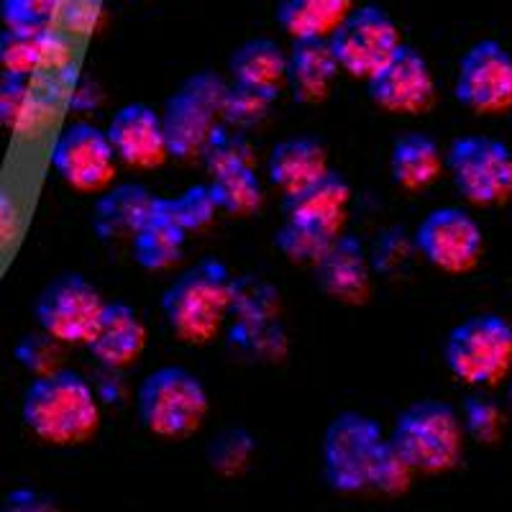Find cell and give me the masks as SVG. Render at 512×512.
I'll return each instance as SVG.
<instances>
[{
    "label": "cell",
    "mask_w": 512,
    "mask_h": 512,
    "mask_svg": "<svg viewBox=\"0 0 512 512\" xmlns=\"http://www.w3.org/2000/svg\"><path fill=\"white\" fill-rule=\"evenodd\" d=\"M21 420L49 446H82L100 431V402L75 369L34 377L21 402Z\"/></svg>",
    "instance_id": "obj_1"
},
{
    "label": "cell",
    "mask_w": 512,
    "mask_h": 512,
    "mask_svg": "<svg viewBox=\"0 0 512 512\" xmlns=\"http://www.w3.org/2000/svg\"><path fill=\"white\" fill-rule=\"evenodd\" d=\"M233 305L236 280L216 256L185 269L162 295L164 323L187 346L210 344L221 333Z\"/></svg>",
    "instance_id": "obj_2"
},
{
    "label": "cell",
    "mask_w": 512,
    "mask_h": 512,
    "mask_svg": "<svg viewBox=\"0 0 512 512\" xmlns=\"http://www.w3.org/2000/svg\"><path fill=\"white\" fill-rule=\"evenodd\" d=\"M464 438L459 410L433 397L402 410L390 433L397 451L420 474H446L456 469L464 456Z\"/></svg>",
    "instance_id": "obj_3"
},
{
    "label": "cell",
    "mask_w": 512,
    "mask_h": 512,
    "mask_svg": "<svg viewBox=\"0 0 512 512\" xmlns=\"http://www.w3.org/2000/svg\"><path fill=\"white\" fill-rule=\"evenodd\" d=\"M136 410L141 425L152 436L177 441L200 431L208 418L210 397L198 374L167 364L141 379Z\"/></svg>",
    "instance_id": "obj_4"
},
{
    "label": "cell",
    "mask_w": 512,
    "mask_h": 512,
    "mask_svg": "<svg viewBox=\"0 0 512 512\" xmlns=\"http://www.w3.org/2000/svg\"><path fill=\"white\" fill-rule=\"evenodd\" d=\"M448 372L487 390L512 372V323L500 313H477L456 323L443 344Z\"/></svg>",
    "instance_id": "obj_5"
},
{
    "label": "cell",
    "mask_w": 512,
    "mask_h": 512,
    "mask_svg": "<svg viewBox=\"0 0 512 512\" xmlns=\"http://www.w3.org/2000/svg\"><path fill=\"white\" fill-rule=\"evenodd\" d=\"M228 93V82L216 72H198L187 77L169 95L162 111L164 136L169 157L190 162L200 157L213 128L221 123V108Z\"/></svg>",
    "instance_id": "obj_6"
},
{
    "label": "cell",
    "mask_w": 512,
    "mask_h": 512,
    "mask_svg": "<svg viewBox=\"0 0 512 512\" xmlns=\"http://www.w3.org/2000/svg\"><path fill=\"white\" fill-rule=\"evenodd\" d=\"M446 169L466 203L489 208L512 198V149L502 139L459 136L448 146Z\"/></svg>",
    "instance_id": "obj_7"
},
{
    "label": "cell",
    "mask_w": 512,
    "mask_h": 512,
    "mask_svg": "<svg viewBox=\"0 0 512 512\" xmlns=\"http://www.w3.org/2000/svg\"><path fill=\"white\" fill-rule=\"evenodd\" d=\"M387 441L382 425L356 410L338 413L323 433V474L328 487L341 495L369 489V472Z\"/></svg>",
    "instance_id": "obj_8"
},
{
    "label": "cell",
    "mask_w": 512,
    "mask_h": 512,
    "mask_svg": "<svg viewBox=\"0 0 512 512\" xmlns=\"http://www.w3.org/2000/svg\"><path fill=\"white\" fill-rule=\"evenodd\" d=\"M338 70L367 82L400 49V29L379 6H359L328 39Z\"/></svg>",
    "instance_id": "obj_9"
},
{
    "label": "cell",
    "mask_w": 512,
    "mask_h": 512,
    "mask_svg": "<svg viewBox=\"0 0 512 512\" xmlns=\"http://www.w3.org/2000/svg\"><path fill=\"white\" fill-rule=\"evenodd\" d=\"M103 295L82 274L67 272L49 282L36 297V320L59 344L85 346L103 313Z\"/></svg>",
    "instance_id": "obj_10"
},
{
    "label": "cell",
    "mask_w": 512,
    "mask_h": 512,
    "mask_svg": "<svg viewBox=\"0 0 512 512\" xmlns=\"http://www.w3.org/2000/svg\"><path fill=\"white\" fill-rule=\"evenodd\" d=\"M415 249L446 274L472 272L484 254V231L477 218L459 205L431 210L415 228Z\"/></svg>",
    "instance_id": "obj_11"
},
{
    "label": "cell",
    "mask_w": 512,
    "mask_h": 512,
    "mask_svg": "<svg viewBox=\"0 0 512 512\" xmlns=\"http://www.w3.org/2000/svg\"><path fill=\"white\" fill-rule=\"evenodd\" d=\"M52 169L77 192H103L118 172V157L103 128L88 121L70 123L57 136L49 154Z\"/></svg>",
    "instance_id": "obj_12"
},
{
    "label": "cell",
    "mask_w": 512,
    "mask_h": 512,
    "mask_svg": "<svg viewBox=\"0 0 512 512\" xmlns=\"http://www.w3.org/2000/svg\"><path fill=\"white\" fill-rule=\"evenodd\" d=\"M454 95L479 116L512 111V54L497 39L466 49L454 80Z\"/></svg>",
    "instance_id": "obj_13"
},
{
    "label": "cell",
    "mask_w": 512,
    "mask_h": 512,
    "mask_svg": "<svg viewBox=\"0 0 512 512\" xmlns=\"http://www.w3.org/2000/svg\"><path fill=\"white\" fill-rule=\"evenodd\" d=\"M369 98L397 116H423L436 103V77L418 49L400 44L382 70L367 80Z\"/></svg>",
    "instance_id": "obj_14"
},
{
    "label": "cell",
    "mask_w": 512,
    "mask_h": 512,
    "mask_svg": "<svg viewBox=\"0 0 512 512\" xmlns=\"http://www.w3.org/2000/svg\"><path fill=\"white\" fill-rule=\"evenodd\" d=\"M118 162L134 169H157L169 159L162 113L146 103H126L105 128Z\"/></svg>",
    "instance_id": "obj_15"
},
{
    "label": "cell",
    "mask_w": 512,
    "mask_h": 512,
    "mask_svg": "<svg viewBox=\"0 0 512 512\" xmlns=\"http://www.w3.org/2000/svg\"><path fill=\"white\" fill-rule=\"evenodd\" d=\"M85 346L100 367L111 372L134 367L146 349L144 320L128 303H121V300L105 303L98 326Z\"/></svg>",
    "instance_id": "obj_16"
},
{
    "label": "cell",
    "mask_w": 512,
    "mask_h": 512,
    "mask_svg": "<svg viewBox=\"0 0 512 512\" xmlns=\"http://www.w3.org/2000/svg\"><path fill=\"white\" fill-rule=\"evenodd\" d=\"M320 290L346 305H359L372 290V272L364 244L356 236L341 233L315 264Z\"/></svg>",
    "instance_id": "obj_17"
},
{
    "label": "cell",
    "mask_w": 512,
    "mask_h": 512,
    "mask_svg": "<svg viewBox=\"0 0 512 512\" xmlns=\"http://www.w3.org/2000/svg\"><path fill=\"white\" fill-rule=\"evenodd\" d=\"M70 57V39L57 31V26L47 31H0V72L3 75L31 80L36 72L62 67L64 62H70Z\"/></svg>",
    "instance_id": "obj_18"
},
{
    "label": "cell",
    "mask_w": 512,
    "mask_h": 512,
    "mask_svg": "<svg viewBox=\"0 0 512 512\" xmlns=\"http://www.w3.org/2000/svg\"><path fill=\"white\" fill-rule=\"evenodd\" d=\"M349 205L351 185L344 175L331 169L305 190L285 195V218L308 223L331 236H341L349 218Z\"/></svg>",
    "instance_id": "obj_19"
},
{
    "label": "cell",
    "mask_w": 512,
    "mask_h": 512,
    "mask_svg": "<svg viewBox=\"0 0 512 512\" xmlns=\"http://www.w3.org/2000/svg\"><path fill=\"white\" fill-rule=\"evenodd\" d=\"M338 62L328 39H295L287 52V88L297 103L315 105L331 95Z\"/></svg>",
    "instance_id": "obj_20"
},
{
    "label": "cell",
    "mask_w": 512,
    "mask_h": 512,
    "mask_svg": "<svg viewBox=\"0 0 512 512\" xmlns=\"http://www.w3.org/2000/svg\"><path fill=\"white\" fill-rule=\"evenodd\" d=\"M331 172L328 149L315 136H290L272 146L267 159V177L285 195L305 190Z\"/></svg>",
    "instance_id": "obj_21"
},
{
    "label": "cell",
    "mask_w": 512,
    "mask_h": 512,
    "mask_svg": "<svg viewBox=\"0 0 512 512\" xmlns=\"http://www.w3.org/2000/svg\"><path fill=\"white\" fill-rule=\"evenodd\" d=\"M185 244L187 231L169 208V198L157 195L149 216L141 221V226L131 236L134 259L149 272H164V269L175 267L180 262Z\"/></svg>",
    "instance_id": "obj_22"
},
{
    "label": "cell",
    "mask_w": 512,
    "mask_h": 512,
    "mask_svg": "<svg viewBox=\"0 0 512 512\" xmlns=\"http://www.w3.org/2000/svg\"><path fill=\"white\" fill-rule=\"evenodd\" d=\"M154 198L152 190L139 182H123V185L108 187L98 198L93 210V228L103 241L113 239H131L136 228L141 226L149 210H152Z\"/></svg>",
    "instance_id": "obj_23"
},
{
    "label": "cell",
    "mask_w": 512,
    "mask_h": 512,
    "mask_svg": "<svg viewBox=\"0 0 512 512\" xmlns=\"http://www.w3.org/2000/svg\"><path fill=\"white\" fill-rule=\"evenodd\" d=\"M446 169V154L433 136L423 131H410L392 144L390 175L402 190H425Z\"/></svg>",
    "instance_id": "obj_24"
},
{
    "label": "cell",
    "mask_w": 512,
    "mask_h": 512,
    "mask_svg": "<svg viewBox=\"0 0 512 512\" xmlns=\"http://www.w3.org/2000/svg\"><path fill=\"white\" fill-rule=\"evenodd\" d=\"M228 72L239 85L280 93L287 82V52L272 39H249L233 49Z\"/></svg>",
    "instance_id": "obj_25"
},
{
    "label": "cell",
    "mask_w": 512,
    "mask_h": 512,
    "mask_svg": "<svg viewBox=\"0 0 512 512\" xmlns=\"http://www.w3.org/2000/svg\"><path fill=\"white\" fill-rule=\"evenodd\" d=\"M354 11L351 0H280L277 24L295 39H331L333 31Z\"/></svg>",
    "instance_id": "obj_26"
},
{
    "label": "cell",
    "mask_w": 512,
    "mask_h": 512,
    "mask_svg": "<svg viewBox=\"0 0 512 512\" xmlns=\"http://www.w3.org/2000/svg\"><path fill=\"white\" fill-rule=\"evenodd\" d=\"M210 195L216 200V208L231 216H251L262 208L264 187L254 164H236L213 172L208 182Z\"/></svg>",
    "instance_id": "obj_27"
},
{
    "label": "cell",
    "mask_w": 512,
    "mask_h": 512,
    "mask_svg": "<svg viewBox=\"0 0 512 512\" xmlns=\"http://www.w3.org/2000/svg\"><path fill=\"white\" fill-rule=\"evenodd\" d=\"M338 236L320 231V228L308 226V223L292 221L285 218L282 226L274 231V246L295 264H318L320 256L326 254L328 246L336 241Z\"/></svg>",
    "instance_id": "obj_28"
},
{
    "label": "cell",
    "mask_w": 512,
    "mask_h": 512,
    "mask_svg": "<svg viewBox=\"0 0 512 512\" xmlns=\"http://www.w3.org/2000/svg\"><path fill=\"white\" fill-rule=\"evenodd\" d=\"M277 95L280 93L231 82L221 108V123H226L231 128H239V131L254 128L256 123H262L269 116Z\"/></svg>",
    "instance_id": "obj_29"
},
{
    "label": "cell",
    "mask_w": 512,
    "mask_h": 512,
    "mask_svg": "<svg viewBox=\"0 0 512 512\" xmlns=\"http://www.w3.org/2000/svg\"><path fill=\"white\" fill-rule=\"evenodd\" d=\"M415 469L405 456L395 448V443L387 438L379 448L377 459L372 464V472H369V489L374 492H382V495H405L410 487H413Z\"/></svg>",
    "instance_id": "obj_30"
},
{
    "label": "cell",
    "mask_w": 512,
    "mask_h": 512,
    "mask_svg": "<svg viewBox=\"0 0 512 512\" xmlns=\"http://www.w3.org/2000/svg\"><path fill=\"white\" fill-rule=\"evenodd\" d=\"M200 157L205 159V167L213 175L218 169L236 167V164H254V149H251L244 131L226 126V123H218Z\"/></svg>",
    "instance_id": "obj_31"
},
{
    "label": "cell",
    "mask_w": 512,
    "mask_h": 512,
    "mask_svg": "<svg viewBox=\"0 0 512 512\" xmlns=\"http://www.w3.org/2000/svg\"><path fill=\"white\" fill-rule=\"evenodd\" d=\"M64 0H0V21L6 29L47 31L59 24Z\"/></svg>",
    "instance_id": "obj_32"
},
{
    "label": "cell",
    "mask_w": 512,
    "mask_h": 512,
    "mask_svg": "<svg viewBox=\"0 0 512 512\" xmlns=\"http://www.w3.org/2000/svg\"><path fill=\"white\" fill-rule=\"evenodd\" d=\"M461 425H464L466 436L484 446L497 443L505 433V418H502L500 405L487 395L466 397L464 408H461Z\"/></svg>",
    "instance_id": "obj_33"
},
{
    "label": "cell",
    "mask_w": 512,
    "mask_h": 512,
    "mask_svg": "<svg viewBox=\"0 0 512 512\" xmlns=\"http://www.w3.org/2000/svg\"><path fill=\"white\" fill-rule=\"evenodd\" d=\"M254 438L241 428L221 433L208 448L210 469L221 477H236L249 466L251 454H254Z\"/></svg>",
    "instance_id": "obj_34"
},
{
    "label": "cell",
    "mask_w": 512,
    "mask_h": 512,
    "mask_svg": "<svg viewBox=\"0 0 512 512\" xmlns=\"http://www.w3.org/2000/svg\"><path fill=\"white\" fill-rule=\"evenodd\" d=\"M169 208H172V213H175V218L180 221V226L185 228L187 233L208 228L218 213L216 200L210 195L208 185L185 187L180 195L169 198Z\"/></svg>",
    "instance_id": "obj_35"
},
{
    "label": "cell",
    "mask_w": 512,
    "mask_h": 512,
    "mask_svg": "<svg viewBox=\"0 0 512 512\" xmlns=\"http://www.w3.org/2000/svg\"><path fill=\"white\" fill-rule=\"evenodd\" d=\"M62 346L57 338L49 333H29L16 344L13 354H16L18 364L31 372L34 377H44L49 372H57L59 359H62Z\"/></svg>",
    "instance_id": "obj_36"
},
{
    "label": "cell",
    "mask_w": 512,
    "mask_h": 512,
    "mask_svg": "<svg viewBox=\"0 0 512 512\" xmlns=\"http://www.w3.org/2000/svg\"><path fill=\"white\" fill-rule=\"evenodd\" d=\"M31 108H34V90L29 88V80L0 75V126L18 131L29 121Z\"/></svg>",
    "instance_id": "obj_37"
},
{
    "label": "cell",
    "mask_w": 512,
    "mask_h": 512,
    "mask_svg": "<svg viewBox=\"0 0 512 512\" xmlns=\"http://www.w3.org/2000/svg\"><path fill=\"white\" fill-rule=\"evenodd\" d=\"M67 34H93L103 21V0H64L59 16Z\"/></svg>",
    "instance_id": "obj_38"
},
{
    "label": "cell",
    "mask_w": 512,
    "mask_h": 512,
    "mask_svg": "<svg viewBox=\"0 0 512 512\" xmlns=\"http://www.w3.org/2000/svg\"><path fill=\"white\" fill-rule=\"evenodd\" d=\"M0 512H59V507L54 505L52 497L41 495L39 489L16 487L3 497Z\"/></svg>",
    "instance_id": "obj_39"
},
{
    "label": "cell",
    "mask_w": 512,
    "mask_h": 512,
    "mask_svg": "<svg viewBox=\"0 0 512 512\" xmlns=\"http://www.w3.org/2000/svg\"><path fill=\"white\" fill-rule=\"evenodd\" d=\"M13 223H16V208H13V200L8 198L6 192L0 190V244L11 236Z\"/></svg>",
    "instance_id": "obj_40"
},
{
    "label": "cell",
    "mask_w": 512,
    "mask_h": 512,
    "mask_svg": "<svg viewBox=\"0 0 512 512\" xmlns=\"http://www.w3.org/2000/svg\"><path fill=\"white\" fill-rule=\"evenodd\" d=\"M507 405H510L512 410V372L507 374Z\"/></svg>",
    "instance_id": "obj_41"
},
{
    "label": "cell",
    "mask_w": 512,
    "mask_h": 512,
    "mask_svg": "<svg viewBox=\"0 0 512 512\" xmlns=\"http://www.w3.org/2000/svg\"><path fill=\"white\" fill-rule=\"evenodd\" d=\"M510 116H512V111H510Z\"/></svg>",
    "instance_id": "obj_42"
}]
</instances>
